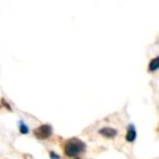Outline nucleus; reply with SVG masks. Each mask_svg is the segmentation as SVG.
Returning <instances> with one entry per match:
<instances>
[{
	"mask_svg": "<svg viewBox=\"0 0 159 159\" xmlns=\"http://www.w3.org/2000/svg\"><path fill=\"white\" fill-rule=\"evenodd\" d=\"M86 150V144L82 139H77V137H71L66 139V142L63 145V152L66 157L70 158H76L80 154Z\"/></svg>",
	"mask_w": 159,
	"mask_h": 159,
	"instance_id": "nucleus-1",
	"label": "nucleus"
},
{
	"mask_svg": "<svg viewBox=\"0 0 159 159\" xmlns=\"http://www.w3.org/2000/svg\"><path fill=\"white\" fill-rule=\"evenodd\" d=\"M52 132H53V129H52V125L51 124H40L39 126L35 128L33 130V134L34 136L36 137L37 139H47L52 135Z\"/></svg>",
	"mask_w": 159,
	"mask_h": 159,
	"instance_id": "nucleus-2",
	"label": "nucleus"
},
{
	"mask_svg": "<svg viewBox=\"0 0 159 159\" xmlns=\"http://www.w3.org/2000/svg\"><path fill=\"white\" fill-rule=\"evenodd\" d=\"M98 134L106 137V139H113V137H116L118 135V130L110 128V126H105V128H102L98 130Z\"/></svg>",
	"mask_w": 159,
	"mask_h": 159,
	"instance_id": "nucleus-3",
	"label": "nucleus"
},
{
	"mask_svg": "<svg viewBox=\"0 0 159 159\" xmlns=\"http://www.w3.org/2000/svg\"><path fill=\"white\" fill-rule=\"evenodd\" d=\"M137 136V132H136V128L133 123H130L126 128V134H125V141L129 143H133V142L136 139Z\"/></svg>",
	"mask_w": 159,
	"mask_h": 159,
	"instance_id": "nucleus-4",
	"label": "nucleus"
},
{
	"mask_svg": "<svg viewBox=\"0 0 159 159\" xmlns=\"http://www.w3.org/2000/svg\"><path fill=\"white\" fill-rule=\"evenodd\" d=\"M159 66V57L152 58V60L149 61V64H148V72H155V71L158 69Z\"/></svg>",
	"mask_w": 159,
	"mask_h": 159,
	"instance_id": "nucleus-5",
	"label": "nucleus"
},
{
	"mask_svg": "<svg viewBox=\"0 0 159 159\" xmlns=\"http://www.w3.org/2000/svg\"><path fill=\"white\" fill-rule=\"evenodd\" d=\"M18 125H19V131H20L21 134H29L30 133V128L25 124V122L23 120H19L18 121Z\"/></svg>",
	"mask_w": 159,
	"mask_h": 159,
	"instance_id": "nucleus-6",
	"label": "nucleus"
},
{
	"mask_svg": "<svg viewBox=\"0 0 159 159\" xmlns=\"http://www.w3.org/2000/svg\"><path fill=\"white\" fill-rule=\"evenodd\" d=\"M49 157H50V159H61L60 155H58L55 150H50L49 152Z\"/></svg>",
	"mask_w": 159,
	"mask_h": 159,
	"instance_id": "nucleus-7",
	"label": "nucleus"
},
{
	"mask_svg": "<svg viewBox=\"0 0 159 159\" xmlns=\"http://www.w3.org/2000/svg\"><path fill=\"white\" fill-rule=\"evenodd\" d=\"M1 104H2V106H3V107H6V108H7L8 110L12 111V108H11V107L9 106V104H8V102H6V100L3 99V98H1Z\"/></svg>",
	"mask_w": 159,
	"mask_h": 159,
	"instance_id": "nucleus-8",
	"label": "nucleus"
},
{
	"mask_svg": "<svg viewBox=\"0 0 159 159\" xmlns=\"http://www.w3.org/2000/svg\"><path fill=\"white\" fill-rule=\"evenodd\" d=\"M74 159H81V158H80V157H76V158H74Z\"/></svg>",
	"mask_w": 159,
	"mask_h": 159,
	"instance_id": "nucleus-9",
	"label": "nucleus"
},
{
	"mask_svg": "<svg viewBox=\"0 0 159 159\" xmlns=\"http://www.w3.org/2000/svg\"><path fill=\"white\" fill-rule=\"evenodd\" d=\"M0 108H1V106H0Z\"/></svg>",
	"mask_w": 159,
	"mask_h": 159,
	"instance_id": "nucleus-10",
	"label": "nucleus"
}]
</instances>
